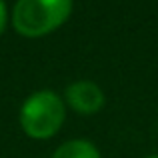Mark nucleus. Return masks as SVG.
Returning <instances> with one entry per match:
<instances>
[{
	"instance_id": "f257e3e1",
	"label": "nucleus",
	"mask_w": 158,
	"mask_h": 158,
	"mask_svg": "<svg viewBox=\"0 0 158 158\" xmlns=\"http://www.w3.org/2000/svg\"><path fill=\"white\" fill-rule=\"evenodd\" d=\"M72 14V0H16L14 30L24 38H40L60 28Z\"/></svg>"
},
{
	"instance_id": "f03ea898",
	"label": "nucleus",
	"mask_w": 158,
	"mask_h": 158,
	"mask_svg": "<svg viewBox=\"0 0 158 158\" xmlns=\"http://www.w3.org/2000/svg\"><path fill=\"white\" fill-rule=\"evenodd\" d=\"M66 118L64 100L52 90H38L30 94L20 108V126L30 138H52Z\"/></svg>"
},
{
	"instance_id": "7ed1b4c3",
	"label": "nucleus",
	"mask_w": 158,
	"mask_h": 158,
	"mask_svg": "<svg viewBox=\"0 0 158 158\" xmlns=\"http://www.w3.org/2000/svg\"><path fill=\"white\" fill-rule=\"evenodd\" d=\"M66 104L78 114H96L102 106H104V92L102 88L92 80H76L68 84L64 92Z\"/></svg>"
},
{
	"instance_id": "20e7f679",
	"label": "nucleus",
	"mask_w": 158,
	"mask_h": 158,
	"mask_svg": "<svg viewBox=\"0 0 158 158\" xmlns=\"http://www.w3.org/2000/svg\"><path fill=\"white\" fill-rule=\"evenodd\" d=\"M52 158H100V152L90 140H68L56 148Z\"/></svg>"
},
{
	"instance_id": "39448f33",
	"label": "nucleus",
	"mask_w": 158,
	"mask_h": 158,
	"mask_svg": "<svg viewBox=\"0 0 158 158\" xmlns=\"http://www.w3.org/2000/svg\"><path fill=\"white\" fill-rule=\"evenodd\" d=\"M6 22H8L6 4H4V0H0V36L4 34V28H6Z\"/></svg>"
},
{
	"instance_id": "423d86ee",
	"label": "nucleus",
	"mask_w": 158,
	"mask_h": 158,
	"mask_svg": "<svg viewBox=\"0 0 158 158\" xmlns=\"http://www.w3.org/2000/svg\"><path fill=\"white\" fill-rule=\"evenodd\" d=\"M146 158H158V154H152V156H146Z\"/></svg>"
}]
</instances>
